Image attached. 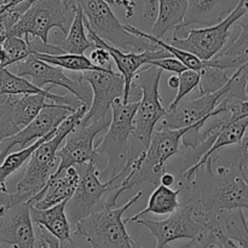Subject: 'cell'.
<instances>
[{
	"mask_svg": "<svg viewBox=\"0 0 248 248\" xmlns=\"http://www.w3.org/2000/svg\"><path fill=\"white\" fill-rule=\"evenodd\" d=\"M210 157L194 174L191 182L182 184L188 193L186 203L191 206L195 218L215 216L223 211L248 210V181L239 167L222 165L212 171Z\"/></svg>",
	"mask_w": 248,
	"mask_h": 248,
	"instance_id": "obj_1",
	"label": "cell"
},
{
	"mask_svg": "<svg viewBox=\"0 0 248 248\" xmlns=\"http://www.w3.org/2000/svg\"><path fill=\"white\" fill-rule=\"evenodd\" d=\"M89 107L80 106L73 114H70L60 126L53 137L41 143L29 159L24 174L16 184V191L14 193L17 202L28 201L34 195L43 190L51 177V171L56 165L57 152L61 144L68 135L81 121Z\"/></svg>",
	"mask_w": 248,
	"mask_h": 248,
	"instance_id": "obj_2",
	"label": "cell"
},
{
	"mask_svg": "<svg viewBox=\"0 0 248 248\" xmlns=\"http://www.w3.org/2000/svg\"><path fill=\"white\" fill-rule=\"evenodd\" d=\"M144 191L140 190L121 207L104 203L80 220L74 228V234L81 236L86 244L94 248H133L137 246L126 230L124 213L140 201Z\"/></svg>",
	"mask_w": 248,
	"mask_h": 248,
	"instance_id": "obj_3",
	"label": "cell"
},
{
	"mask_svg": "<svg viewBox=\"0 0 248 248\" xmlns=\"http://www.w3.org/2000/svg\"><path fill=\"white\" fill-rule=\"evenodd\" d=\"M140 106V99L132 103H124L120 98L111 104V120L104 137L96 145V152L104 154L108 159L104 171L101 174H108L113 178L120 173L127 164L131 155L132 143L130 137L133 132V119Z\"/></svg>",
	"mask_w": 248,
	"mask_h": 248,
	"instance_id": "obj_4",
	"label": "cell"
},
{
	"mask_svg": "<svg viewBox=\"0 0 248 248\" xmlns=\"http://www.w3.org/2000/svg\"><path fill=\"white\" fill-rule=\"evenodd\" d=\"M161 75V68L147 64V67L138 70L132 82V86L135 85L142 92V99H140V106L133 119L132 137L136 138L144 149L149 147L156 124L169 113V110L162 107V98L159 93Z\"/></svg>",
	"mask_w": 248,
	"mask_h": 248,
	"instance_id": "obj_5",
	"label": "cell"
},
{
	"mask_svg": "<svg viewBox=\"0 0 248 248\" xmlns=\"http://www.w3.org/2000/svg\"><path fill=\"white\" fill-rule=\"evenodd\" d=\"M73 2L81 7L92 31L115 47L136 52L160 48L147 39L126 31L125 24H121L111 10V5L104 0H73Z\"/></svg>",
	"mask_w": 248,
	"mask_h": 248,
	"instance_id": "obj_6",
	"label": "cell"
},
{
	"mask_svg": "<svg viewBox=\"0 0 248 248\" xmlns=\"http://www.w3.org/2000/svg\"><path fill=\"white\" fill-rule=\"evenodd\" d=\"M74 14L75 5L69 6L62 0H34L7 35L39 38L48 43V33L52 28H58L67 35V26L74 18Z\"/></svg>",
	"mask_w": 248,
	"mask_h": 248,
	"instance_id": "obj_7",
	"label": "cell"
},
{
	"mask_svg": "<svg viewBox=\"0 0 248 248\" xmlns=\"http://www.w3.org/2000/svg\"><path fill=\"white\" fill-rule=\"evenodd\" d=\"M80 172V181L72 198L68 200L65 212L70 224L75 225L81 219L86 218L92 212L97 211L98 206H103L102 198L106 194L111 193L120 188L118 183L123 173H118L113 178H109L106 183L101 182V171L97 169L94 161L86 162L78 166Z\"/></svg>",
	"mask_w": 248,
	"mask_h": 248,
	"instance_id": "obj_8",
	"label": "cell"
},
{
	"mask_svg": "<svg viewBox=\"0 0 248 248\" xmlns=\"http://www.w3.org/2000/svg\"><path fill=\"white\" fill-rule=\"evenodd\" d=\"M248 10V0H240L234 10L223 21L201 29H189L186 38L174 34L172 45L193 53L202 61H210L227 46L232 28Z\"/></svg>",
	"mask_w": 248,
	"mask_h": 248,
	"instance_id": "obj_9",
	"label": "cell"
},
{
	"mask_svg": "<svg viewBox=\"0 0 248 248\" xmlns=\"http://www.w3.org/2000/svg\"><path fill=\"white\" fill-rule=\"evenodd\" d=\"M17 75L21 77H29L31 82L38 87L43 89L46 85L51 86H60L68 90L74 97H77L84 106L91 107L93 92L89 82L82 79H70L64 74L63 68L58 65H53L45 61L39 60L34 55H31L26 60L16 63L15 65Z\"/></svg>",
	"mask_w": 248,
	"mask_h": 248,
	"instance_id": "obj_10",
	"label": "cell"
},
{
	"mask_svg": "<svg viewBox=\"0 0 248 248\" xmlns=\"http://www.w3.org/2000/svg\"><path fill=\"white\" fill-rule=\"evenodd\" d=\"M110 120L111 115L98 121H80L74 130L65 137L64 145L58 149L57 157H60V164L51 176H57L63 170L72 166L94 161L98 153L96 152L93 140L97 135L109 127Z\"/></svg>",
	"mask_w": 248,
	"mask_h": 248,
	"instance_id": "obj_11",
	"label": "cell"
},
{
	"mask_svg": "<svg viewBox=\"0 0 248 248\" xmlns=\"http://www.w3.org/2000/svg\"><path fill=\"white\" fill-rule=\"evenodd\" d=\"M79 78L89 82L93 92L91 107L81 121L90 123L108 118L113 102L124 97L125 93V79L123 74L120 72H113V69L90 70L82 72Z\"/></svg>",
	"mask_w": 248,
	"mask_h": 248,
	"instance_id": "obj_12",
	"label": "cell"
},
{
	"mask_svg": "<svg viewBox=\"0 0 248 248\" xmlns=\"http://www.w3.org/2000/svg\"><path fill=\"white\" fill-rule=\"evenodd\" d=\"M77 109L72 106L58 104L55 102L51 103V106L44 108L28 125L21 128L12 137L6 138L0 144V162L7 154H10L12 148L18 145L19 149H23L33 144L35 140L43 138L53 128H57Z\"/></svg>",
	"mask_w": 248,
	"mask_h": 248,
	"instance_id": "obj_13",
	"label": "cell"
},
{
	"mask_svg": "<svg viewBox=\"0 0 248 248\" xmlns=\"http://www.w3.org/2000/svg\"><path fill=\"white\" fill-rule=\"evenodd\" d=\"M230 90H232V77L222 89L211 93L201 94L200 98L194 101L179 103L176 108L170 110L162 118V126L170 128L188 127L202 120L206 116L217 115L223 111H227V107L222 99L229 94Z\"/></svg>",
	"mask_w": 248,
	"mask_h": 248,
	"instance_id": "obj_14",
	"label": "cell"
},
{
	"mask_svg": "<svg viewBox=\"0 0 248 248\" xmlns=\"http://www.w3.org/2000/svg\"><path fill=\"white\" fill-rule=\"evenodd\" d=\"M135 223L143 225L150 232L156 240V247H166L171 242L181 239H194L200 234L203 224L194 217L193 208L188 203H182L176 212L171 213L169 218L164 220L140 219Z\"/></svg>",
	"mask_w": 248,
	"mask_h": 248,
	"instance_id": "obj_15",
	"label": "cell"
},
{
	"mask_svg": "<svg viewBox=\"0 0 248 248\" xmlns=\"http://www.w3.org/2000/svg\"><path fill=\"white\" fill-rule=\"evenodd\" d=\"M85 26H86L87 34L89 38L93 41L96 47H103L108 51L113 57V61L115 62L116 67H118L119 72L123 74L124 79H125V93H124L123 102L124 103H128V99L131 96V90H132V82L135 79L136 74L138 70L143 67L144 64H148L150 61L153 60H160V58L165 57H173L172 53L166 51L165 48H157V50H145L142 52H135V51H124L120 48L115 47L108 41L104 39L99 38L92 28L90 27L87 18L85 19Z\"/></svg>",
	"mask_w": 248,
	"mask_h": 248,
	"instance_id": "obj_16",
	"label": "cell"
},
{
	"mask_svg": "<svg viewBox=\"0 0 248 248\" xmlns=\"http://www.w3.org/2000/svg\"><path fill=\"white\" fill-rule=\"evenodd\" d=\"M31 200L11 206L0 219V244L14 247H35V230Z\"/></svg>",
	"mask_w": 248,
	"mask_h": 248,
	"instance_id": "obj_17",
	"label": "cell"
},
{
	"mask_svg": "<svg viewBox=\"0 0 248 248\" xmlns=\"http://www.w3.org/2000/svg\"><path fill=\"white\" fill-rule=\"evenodd\" d=\"M79 181L80 172L78 166L63 170L57 176H51L45 188L31 199L33 207L44 210L69 200L74 194Z\"/></svg>",
	"mask_w": 248,
	"mask_h": 248,
	"instance_id": "obj_18",
	"label": "cell"
},
{
	"mask_svg": "<svg viewBox=\"0 0 248 248\" xmlns=\"http://www.w3.org/2000/svg\"><path fill=\"white\" fill-rule=\"evenodd\" d=\"M240 0H188V10L181 26L174 33L193 24L213 26L223 21L236 7Z\"/></svg>",
	"mask_w": 248,
	"mask_h": 248,
	"instance_id": "obj_19",
	"label": "cell"
},
{
	"mask_svg": "<svg viewBox=\"0 0 248 248\" xmlns=\"http://www.w3.org/2000/svg\"><path fill=\"white\" fill-rule=\"evenodd\" d=\"M53 86L48 85L47 89H41L34 85L33 82L24 79V77L14 74L9 70V68H2L0 69V97L6 96V94H26V93H38L43 94L51 102H55L58 104H65V106L78 107L84 106L77 97L70 96H60L51 92ZM77 108V107H74Z\"/></svg>",
	"mask_w": 248,
	"mask_h": 248,
	"instance_id": "obj_20",
	"label": "cell"
},
{
	"mask_svg": "<svg viewBox=\"0 0 248 248\" xmlns=\"http://www.w3.org/2000/svg\"><path fill=\"white\" fill-rule=\"evenodd\" d=\"M68 200L57 203L52 207L39 210L31 206V219L34 224H41L45 227L52 235H55L61 242V247H74V241L72 239V228L68 219L65 207Z\"/></svg>",
	"mask_w": 248,
	"mask_h": 248,
	"instance_id": "obj_21",
	"label": "cell"
},
{
	"mask_svg": "<svg viewBox=\"0 0 248 248\" xmlns=\"http://www.w3.org/2000/svg\"><path fill=\"white\" fill-rule=\"evenodd\" d=\"M235 24L241 28L239 36L212 58L220 69H237L248 63V10Z\"/></svg>",
	"mask_w": 248,
	"mask_h": 248,
	"instance_id": "obj_22",
	"label": "cell"
},
{
	"mask_svg": "<svg viewBox=\"0 0 248 248\" xmlns=\"http://www.w3.org/2000/svg\"><path fill=\"white\" fill-rule=\"evenodd\" d=\"M46 97L38 93L6 94L2 101L10 107L12 116L21 128L28 125L44 108L51 106L46 102Z\"/></svg>",
	"mask_w": 248,
	"mask_h": 248,
	"instance_id": "obj_23",
	"label": "cell"
},
{
	"mask_svg": "<svg viewBox=\"0 0 248 248\" xmlns=\"http://www.w3.org/2000/svg\"><path fill=\"white\" fill-rule=\"evenodd\" d=\"M183 186H181L178 189L173 190V189H170V186H165L160 184L150 195L147 207L140 211V212H138L137 215L126 218L125 223L127 224V223L136 222L140 218H144V216H147L148 213L171 215V213L176 212L182 205L179 202V194L183 191Z\"/></svg>",
	"mask_w": 248,
	"mask_h": 248,
	"instance_id": "obj_24",
	"label": "cell"
},
{
	"mask_svg": "<svg viewBox=\"0 0 248 248\" xmlns=\"http://www.w3.org/2000/svg\"><path fill=\"white\" fill-rule=\"evenodd\" d=\"M188 10V0H159L157 17L150 34L162 39L171 29L181 26Z\"/></svg>",
	"mask_w": 248,
	"mask_h": 248,
	"instance_id": "obj_25",
	"label": "cell"
},
{
	"mask_svg": "<svg viewBox=\"0 0 248 248\" xmlns=\"http://www.w3.org/2000/svg\"><path fill=\"white\" fill-rule=\"evenodd\" d=\"M85 17L84 11L80 6L75 5V14L74 18L72 19V23L69 26L67 36L62 41L57 44L62 50L68 53H77V55H82L87 48L96 47L93 41L91 39H87L86 31H85Z\"/></svg>",
	"mask_w": 248,
	"mask_h": 248,
	"instance_id": "obj_26",
	"label": "cell"
},
{
	"mask_svg": "<svg viewBox=\"0 0 248 248\" xmlns=\"http://www.w3.org/2000/svg\"><path fill=\"white\" fill-rule=\"evenodd\" d=\"M216 216L224 234L237 247H248V222L242 208L223 211Z\"/></svg>",
	"mask_w": 248,
	"mask_h": 248,
	"instance_id": "obj_27",
	"label": "cell"
},
{
	"mask_svg": "<svg viewBox=\"0 0 248 248\" xmlns=\"http://www.w3.org/2000/svg\"><path fill=\"white\" fill-rule=\"evenodd\" d=\"M33 55L31 38L6 35L0 43V69L14 65Z\"/></svg>",
	"mask_w": 248,
	"mask_h": 248,
	"instance_id": "obj_28",
	"label": "cell"
},
{
	"mask_svg": "<svg viewBox=\"0 0 248 248\" xmlns=\"http://www.w3.org/2000/svg\"><path fill=\"white\" fill-rule=\"evenodd\" d=\"M39 60L45 61L53 65L70 70V72H90V70H104L108 68H102L94 64L86 56L77 55V53H61V55H50V53H33Z\"/></svg>",
	"mask_w": 248,
	"mask_h": 248,
	"instance_id": "obj_29",
	"label": "cell"
},
{
	"mask_svg": "<svg viewBox=\"0 0 248 248\" xmlns=\"http://www.w3.org/2000/svg\"><path fill=\"white\" fill-rule=\"evenodd\" d=\"M200 73L201 81L199 87H200L201 94L211 93V92L222 89L230 79L229 75L227 74V70L216 67L212 60L205 61V67Z\"/></svg>",
	"mask_w": 248,
	"mask_h": 248,
	"instance_id": "obj_30",
	"label": "cell"
},
{
	"mask_svg": "<svg viewBox=\"0 0 248 248\" xmlns=\"http://www.w3.org/2000/svg\"><path fill=\"white\" fill-rule=\"evenodd\" d=\"M178 75H179L178 92H177L176 98H174L173 101L170 103L169 111L176 108V107L181 103V101L186 96V94H189L191 91H194L196 87L200 86L201 73L199 72V70L186 69Z\"/></svg>",
	"mask_w": 248,
	"mask_h": 248,
	"instance_id": "obj_31",
	"label": "cell"
},
{
	"mask_svg": "<svg viewBox=\"0 0 248 248\" xmlns=\"http://www.w3.org/2000/svg\"><path fill=\"white\" fill-rule=\"evenodd\" d=\"M21 130L18 125L15 123L11 109L4 101L0 102V144L6 138L12 137Z\"/></svg>",
	"mask_w": 248,
	"mask_h": 248,
	"instance_id": "obj_32",
	"label": "cell"
},
{
	"mask_svg": "<svg viewBox=\"0 0 248 248\" xmlns=\"http://www.w3.org/2000/svg\"><path fill=\"white\" fill-rule=\"evenodd\" d=\"M133 2H135V14L138 10L142 21L154 23L157 17L159 0H133Z\"/></svg>",
	"mask_w": 248,
	"mask_h": 248,
	"instance_id": "obj_33",
	"label": "cell"
},
{
	"mask_svg": "<svg viewBox=\"0 0 248 248\" xmlns=\"http://www.w3.org/2000/svg\"><path fill=\"white\" fill-rule=\"evenodd\" d=\"M34 230H35V247H61L60 240L55 235L51 234L45 227L35 223Z\"/></svg>",
	"mask_w": 248,
	"mask_h": 248,
	"instance_id": "obj_34",
	"label": "cell"
},
{
	"mask_svg": "<svg viewBox=\"0 0 248 248\" xmlns=\"http://www.w3.org/2000/svg\"><path fill=\"white\" fill-rule=\"evenodd\" d=\"M148 64L155 65V67L161 68L162 70L176 73V74H181V73L184 72V70L189 69L184 63H182L181 61L176 57H165V58H160V60H153L150 61Z\"/></svg>",
	"mask_w": 248,
	"mask_h": 248,
	"instance_id": "obj_35",
	"label": "cell"
},
{
	"mask_svg": "<svg viewBox=\"0 0 248 248\" xmlns=\"http://www.w3.org/2000/svg\"><path fill=\"white\" fill-rule=\"evenodd\" d=\"M90 60H91L94 64L98 65V67L111 69V64H113V63H111V60H113V57H111V55L106 50V48L96 47V50H93L91 52Z\"/></svg>",
	"mask_w": 248,
	"mask_h": 248,
	"instance_id": "obj_36",
	"label": "cell"
},
{
	"mask_svg": "<svg viewBox=\"0 0 248 248\" xmlns=\"http://www.w3.org/2000/svg\"><path fill=\"white\" fill-rule=\"evenodd\" d=\"M17 200L15 198L14 193H9V191H2L0 194V219H1L2 215L9 210L11 206L16 205ZM0 247H1V244H0Z\"/></svg>",
	"mask_w": 248,
	"mask_h": 248,
	"instance_id": "obj_37",
	"label": "cell"
},
{
	"mask_svg": "<svg viewBox=\"0 0 248 248\" xmlns=\"http://www.w3.org/2000/svg\"><path fill=\"white\" fill-rule=\"evenodd\" d=\"M104 1H107L111 6L113 5H123L127 18L135 16V2H133V0H104Z\"/></svg>",
	"mask_w": 248,
	"mask_h": 248,
	"instance_id": "obj_38",
	"label": "cell"
},
{
	"mask_svg": "<svg viewBox=\"0 0 248 248\" xmlns=\"http://www.w3.org/2000/svg\"><path fill=\"white\" fill-rule=\"evenodd\" d=\"M174 182H176V178H174L173 174L170 173V172H164L161 178H160V184H162V186H170V188L173 186Z\"/></svg>",
	"mask_w": 248,
	"mask_h": 248,
	"instance_id": "obj_39",
	"label": "cell"
},
{
	"mask_svg": "<svg viewBox=\"0 0 248 248\" xmlns=\"http://www.w3.org/2000/svg\"><path fill=\"white\" fill-rule=\"evenodd\" d=\"M21 1H23V0H1V2H0V10H5L7 7L15 6V5L19 4Z\"/></svg>",
	"mask_w": 248,
	"mask_h": 248,
	"instance_id": "obj_40",
	"label": "cell"
},
{
	"mask_svg": "<svg viewBox=\"0 0 248 248\" xmlns=\"http://www.w3.org/2000/svg\"><path fill=\"white\" fill-rule=\"evenodd\" d=\"M167 84L171 89H178L179 87V75H172L167 80Z\"/></svg>",
	"mask_w": 248,
	"mask_h": 248,
	"instance_id": "obj_41",
	"label": "cell"
},
{
	"mask_svg": "<svg viewBox=\"0 0 248 248\" xmlns=\"http://www.w3.org/2000/svg\"><path fill=\"white\" fill-rule=\"evenodd\" d=\"M242 174H244L245 179H246V181H248V164L245 165L244 169H242Z\"/></svg>",
	"mask_w": 248,
	"mask_h": 248,
	"instance_id": "obj_42",
	"label": "cell"
},
{
	"mask_svg": "<svg viewBox=\"0 0 248 248\" xmlns=\"http://www.w3.org/2000/svg\"><path fill=\"white\" fill-rule=\"evenodd\" d=\"M62 1L64 2V4L69 5V6H74V2H73V0H62Z\"/></svg>",
	"mask_w": 248,
	"mask_h": 248,
	"instance_id": "obj_43",
	"label": "cell"
},
{
	"mask_svg": "<svg viewBox=\"0 0 248 248\" xmlns=\"http://www.w3.org/2000/svg\"><path fill=\"white\" fill-rule=\"evenodd\" d=\"M4 39H5V36H1V38H0V43H1V41L4 40Z\"/></svg>",
	"mask_w": 248,
	"mask_h": 248,
	"instance_id": "obj_44",
	"label": "cell"
},
{
	"mask_svg": "<svg viewBox=\"0 0 248 248\" xmlns=\"http://www.w3.org/2000/svg\"><path fill=\"white\" fill-rule=\"evenodd\" d=\"M246 92H247V98H248V82H247V90H246Z\"/></svg>",
	"mask_w": 248,
	"mask_h": 248,
	"instance_id": "obj_45",
	"label": "cell"
}]
</instances>
